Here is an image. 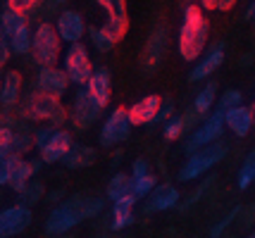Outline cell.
I'll return each mask as SVG.
<instances>
[{
	"label": "cell",
	"instance_id": "cell-36",
	"mask_svg": "<svg viewBox=\"0 0 255 238\" xmlns=\"http://www.w3.org/2000/svg\"><path fill=\"white\" fill-rule=\"evenodd\" d=\"M239 212H241V207H234V210H232V212H229V215H227V217H222V219H220V222H217V224L212 227V231H210V238H220V236H222L224 231L229 229V224H232L234 219L239 217Z\"/></svg>",
	"mask_w": 255,
	"mask_h": 238
},
{
	"label": "cell",
	"instance_id": "cell-41",
	"mask_svg": "<svg viewBox=\"0 0 255 238\" xmlns=\"http://www.w3.org/2000/svg\"><path fill=\"white\" fill-rule=\"evenodd\" d=\"M10 171H12V158L0 155V186L10 183Z\"/></svg>",
	"mask_w": 255,
	"mask_h": 238
},
{
	"label": "cell",
	"instance_id": "cell-45",
	"mask_svg": "<svg viewBox=\"0 0 255 238\" xmlns=\"http://www.w3.org/2000/svg\"><path fill=\"white\" fill-rule=\"evenodd\" d=\"M50 5H62V2H67V0H48Z\"/></svg>",
	"mask_w": 255,
	"mask_h": 238
},
{
	"label": "cell",
	"instance_id": "cell-3",
	"mask_svg": "<svg viewBox=\"0 0 255 238\" xmlns=\"http://www.w3.org/2000/svg\"><path fill=\"white\" fill-rule=\"evenodd\" d=\"M19 114L24 119H31V122H48L50 126H62L67 119V110L62 107L60 98L45 95L41 91L31 93L19 105Z\"/></svg>",
	"mask_w": 255,
	"mask_h": 238
},
{
	"label": "cell",
	"instance_id": "cell-2",
	"mask_svg": "<svg viewBox=\"0 0 255 238\" xmlns=\"http://www.w3.org/2000/svg\"><path fill=\"white\" fill-rule=\"evenodd\" d=\"M208 43V19L200 5H186L184 22L179 29V55L186 62H193L203 55Z\"/></svg>",
	"mask_w": 255,
	"mask_h": 238
},
{
	"label": "cell",
	"instance_id": "cell-10",
	"mask_svg": "<svg viewBox=\"0 0 255 238\" xmlns=\"http://www.w3.org/2000/svg\"><path fill=\"white\" fill-rule=\"evenodd\" d=\"M103 10L108 12V22L103 24L105 34L112 41H122L127 29H129V17H127V0H96Z\"/></svg>",
	"mask_w": 255,
	"mask_h": 238
},
{
	"label": "cell",
	"instance_id": "cell-17",
	"mask_svg": "<svg viewBox=\"0 0 255 238\" xmlns=\"http://www.w3.org/2000/svg\"><path fill=\"white\" fill-rule=\"evenodd\" d=\"M72 134L65 131V129H57L53 138L41 148V159H43L45 164H53V162H60V159H65V155L72 150Z\"/></svg>",
	"mask_w": 255,
	"mask_h": 238
},
{
	"label": "cell",
	"instance_id": "cell-12",
	"mask_svg": "<svg viewBox=\"0 0 255 238\" xmlns=\"http://www.w3.org/2000/svg\"><path fill=\"white\" fill-rule=\"evenodd\" d=\"M69 77H67L65 69L57 67H41L38 72V79H36V86L38 91L45 93V95H53V98H62L69 88Z\"/></svg>",
	"mask_w": 255,
	"mask_h": 238
},
{
	"label": "cell",
	"instance_id": "cell-8",
	"mask_svg": "<svg viewBox=\"0 0 255 238\" xmlns=\"http://www.w3.org/2000/svg\"><path fill=\"white\" fill-rule=\"evenodd\" d=\"M131 117H129V110L127 107H117L115 112L105 119V124L100 126V146L112 148L117 143H122L127 138L131 136Z\"/></svg>",
	"mask_w": 255,
	"mask_h": 238
},
{
	"label": "cell",
	"instance_id": "cell-32",
	"mask_svg": "<svg viewBox=\"0 0 255 238\" xmlns=\"http://www.w3.org/2000/svg\"><path fill=\"white\" fill-rule=\"evenodd\" d=\"M133 222H136L133 210H127V207H112V222H110L112 231H122V229L131 227Z\"/></svg>",
	"mask_w": 255,
	"mask_h": 238
},
{
	"label": "cell",
	"instance_id": "cell-29",
	"mask_svg": "<svg viewBox=\"0 0 255 238\" xmlns=\"http://www.w3.org/2000/svg\"><path fill=\"white\" fill-rule=\"evenodd\" d=\"M43 195H45L43 183L29 181L26 186H24V191H19V205H24V207H33L36 203L43 200Z\"/></svg>",
	"mask_w": 255,
	"mask_h": 238
},
{
	"label": "cell",
	"instance_id": "cell-23",
	"mask_svg": "<svg viewBox=\"0 0 255 238\" xmlns=\"http://www.w3.org/2000/svg\"><path fill=\"white\" fill-rule=\"evenodd\" d=\"M96 162V150L89 146H72V150L65 155V164L69 169H79V167H91Z\"/></svg>",
	"mask_w": 255,
	"mask_h": 238
},
{
	"label": "cell",
	"instance_id": "cell-37",
	"mask_svg": "<svg viewBox=\"0 0 255 238\" xmlns=\"http://www.w3.org/2000/svg\"><path fill=\"white\" fill-rule=\"evenodd\" d=\"M239 0H198V5L203 10H215V12H227L232 10Z\"/></svg>",
	"mask_w": 255,
	"mask_h": 238
},
{
	"label": "cell",
	"instance_id": "cell-19",
	"mask_svg": "<svg viewBox=\"0 0 255 238\" xmlns=\"http://www.w3.org/2000/svg\"><path fill=\"white\" fill-rule=\"evenodd\" d=\"M41 162H24L22 155H14L12 158V171H10V186L12 191H24V186L31 181V176L38 171Z\"/></svg>",
	"mask_w": 255,
	"mask_h": 238
},
{
	"label": "cell",
	"instance_id": "cell-9",
	"mask_svg": "<svg viewBox=\"0 0 255 238\" xmlns=\"http://www.w3.org/2000/svg\"><path fill=\"white\" fill-rule=\"evenodd\" d=\"M100 112H103V105L86 88H79L77 95H74V102H72V112H69L74 126L77 129H89L91 124H96L100 119Z\"/></svg>",
	"mask_w": 255,
	"mask_h": 238
},
{
	"label": "cell",
	"instance_id": "cell-40",
	"mask_svg": "<svg viewBox=\"0 0 255 238\" xmlns=\"http://www.w3.org/2000/svg\"><path fill=\"white\" fill-rule=\"evenodd\" d=\"M41 0H7V7L10 10H17V12H29V10H33L36 5H38Z\"/></svg>",
	"mask_w": 255,
	"mask_h": 238
},
{
	"label": "cell",
	"instance_id": "cell-39",
	"mask_svg": "<svg viewBox=\"0 0 255 238\" xmlns=\"http://www.w3.org/2000/svg\"><path fill=\"white\" fill-rule=\"evenodd\" d=\"M172 117H174V102L169 100V98H167V100H162V105H160V112H157V124H165L167 119H172Z\"/></svg>",
	"mask_w": 255,
	"mask_h": 238
},
{
	"label": "cell",
	"instance_id": "cell-1",
	"mask_svg": "<svg viewBox=\"0 0 255 238\" xmlns=\"http://www.w3.org/2000/svg\"><path fill=\"white\" fill-rule=\"evenodd\" d=\"M103 205L105 203L100 198H93V195H77L67 203L57 205L45 219V234L48 236H62L67 231H72L77 224H81L84 219L100 215Z\"/></svg>",
	"mask_w": 255,
	"mask_h": 238
},
{
	"label": "cell",
	"instance_id": "cell-25",
	"mask_svg": "<svg viewBox=\"0 0 255 238\" xmlns=\"http://www.w3.org/2000/svg\"><path fill=\"white\" fill-rule=\"evenodd\" d=\"M131 186H133V179L129 176V174H115L110 179V183H108V198H110L112 203H117L120 198H124V195H129L131 193Z\"/></svg>",
	"mask_w": 255,
	"mask_h": 238
},
{
	"label": "cell",
	"instance_id": "cell-38",
	"mask_svg": "<svg viewBox=\"0 0 255 238\" xmlns=\"http://www.w3.org/2000/svg\"><path fill=\"white\" fill-rule=\"evenodd\" d=\"M55 131H57V126H41V129L33 134V143H36V148L41 150V148H43L45 143L53 138V134H55Z\"/></svg>",
	"mask_w": 255,
	"mask_h": 238
},
{
	"label": "cell",
	"instance_id": "cell-22",
	"mask_svg": "<svg viewBox=\"0 0 255 238\" xmlns=\"http://www.w3.org/2000/svg\"><path fill=\"white\" fill-rule=\"evenodd\" d=\"M19 93H22V74L19 72H7L2 77V86H0V102L5 107H14L19 100Z\"/></svg>",
	"mask_w": 255,
	"mask_h": 238
},
{
	"label": "cell",
	"instance_id": "cell-18",
	"mask_svg": "<svg viewBox=\"0 0 255 238\" xmlns=\"http://www.w3.org/2000/svg\"><path fill=\"white\" fill-rule=\"evenodd\" d=\"M160 105H162V98H160V95H145V98H141L138 102H133L131 107H129V117H131L133 126L153 124L157 119Z\"/></svg>",
	"mask_w": 255,
	"mask_h": 238
},
{
	"label": "cell",
	"instance_id": "cell-6",
	"mask_svg": "<svg viewBox=\"0 0 255 238\" xmlns=\"http://www.w3.org/2000/svg\"><path fill=\"white\" fill-rule=\"evenodd\" d=\"M224 129H227V124H224V112L215 107V112L208 114V117L191 131V136L186 138V146H184L186 148V153L191 155V153H196L198 148L210 146V143H215V141H222Z\"/></svg>",
	"mask_w": 255,
	"mask_h": 238
},
{
	"label": "cell",
	"instance_id": "cell-44",
	"mask_svg": "<svg viewBox=\"0 0 255 238\" xmlns=\"http://www.w3.org/2000/svg\"><path fill=\"white\" fill-rule=\"evenodd\" d=\"M246 17H248V19H251V17H255V2L251 5V10H248V14H246Z\"/></svg>",
	"mask_w": 255,
	"mask_h": 238
},
{
	"label": "cell",
	"instance_id": "cell-28",
	"mask_svg": "<svg viewBox=\"0 0 255 238\" xmlns=\"http://www.w3.org/2000/svg\"><path fill=\"white\" fill-rule=\"evenodd\" d=\"M236 183H239L241 191H246L251 183H255V150H251L244 158V164H241L239 176H236Z\"/></svg>",
	"mask_w": 255,
	"mask_h": 238
},
{
	"label": "cell",
	"instance_id": "cell-5",
	"mask_svg": "<svg viewBox=\"0 0 255 238\" xmlns=\"http://www.w3.org/2000/svg\"><path fill=\"white\" fill-rule=\"evenodd\" d=\"M60 43L62 38L53 24H38V29L33 31V60L41 67H55V62L60 60Z\"/></svg>",
	"mask_w": 255,
	"mask_h": 238
},
{
	"label": "cell",
	"instance_id": "cell-47",
	"mask_svg": "<svg viewBox=\"0 0 255 238\" xmlns=\"http://www.w3.org/2000/svg\"><path fill=\"white\" fill-rule=\"evenodd\" d=\"M0 86H2V77H0Z\"/></svg>",
	"mask_w": 255,
	"mask_h": 238
},
{
	"label": "cell",
	"instance_id": "cell-11",
	"mask_svg": "<svg viewBox=\"0 0 255 238\" xmlns=\"http://www.w3.org/2000/svg\"><path fill=\"white\" fill-rule=\"evenodd\" d=\"M31 207L24 205H14V207H5L0 212V238H10L22 234L24 229L31 224Z\"/></svg>",
	"mask_w": 255,
	"mask_h": 238
},
{
	"label": "cell",
	"instance_id": "cell-46",
	"mask_svg": "<svg viewBox=\"0 0 255 238\" xmlns=\"http://www.w3.org/2000/svg\"><path fill=\"white\" fill-rule=\"evenodd\" d=\"M246 238H255V231H253V234H251V236H246Z\"/></svg>",
	"mask_w": 255,
	"mask_h": 238
},
{
	"label": "cell",
	"instance_id": "cell-35",
	"mask_svg": "<svg viewBox=\"0 0 255 238\" xmlns=\"http://www.w3.org/2000/svg\"><path fill=\"white\" fill-rule=\"evenodd\" d=\"M239 105H244V95H241V91H236V88H229V91H224L222 95H220V100H217V110L227 112V110H232V107H239Z\"/></svg>",
	"mask_w": 255,
	"mask_h": 238
},
{
	"label": "cell",
	"instance_id": "cell-7",
	"mask_svg": "<svg viewBox=\"0 0 255 238\" xmlns=\"http://www.w3.org/2000/svg\"><path fill=\"white\" fill-rule=\"evenodd\" d=\"M62 67H65L67 77L72 83L77 86H86L93 74V65H91V57L86 53L84 43H72V46L65 50V57H62Z\"/></svg>",
	"mask_w": 255,
	"mask_h": 238
},
{
	"label": "cell",
	"instance_id": "cell-13",
	"mask_svg": "<svg viewBox=\"0 0 255 238\" xmlns=\"http://www.w3.org/2000/svg\"><path fill=\"white\" fill-rule=\"evenodd\" d=\"M55 29H57V34H60V38H62L65 43H69V46H72V43H81L84 34L89 31L84 19H81V14L74 10L60 12V17H57V22H55Z\"/></svg>",
	"mask_w": 255,
	"mask_h": 238
},
{
	"label": "cell",
	"instance_id": "cell-31",
	"mask_svg": "<svg viewBox=\"0 0 255 238\" xmlns=\"http://www.w3.org/2000/svg\"><path fill=\"white\" fill-rule=\"evenodd\" d=\"M155 188H157L155 174H145V176H141V179H133L131 193L138 198V200H143V198H148V195L155 191Z\"/></svg>",
	"mask_w": 255,
	"mask_h": 238
},
{
	"label": "cell",
	"instance_id": "cell-30",
	"mask_svg": "<svg viewBox=\"0 0 255 238\" xmlns=\"http://www.w3.org/2000/svg\"><path fill=\"white\" fill-rule=\"evenodd\" d=\"M33 46V36L29 31V26H22L17 34L10 36V48L12 53H17V55H24V53H29Z\"/></svg>",
	"mask_w": 255,
	"mask_h": 238
},
{
	"label": "cell",
	"instance_id": "cell-24",
	"mask_svg": "<svg viewBox=\"0 0 255 238\" xmlns=\"http://www.w3.org/2000/svg\"><path fill=\"white\" fill-rule=\"evenodd\" d=\"M215 100H217V86L215 83H205V88H200V93L193 100V110L200 114V117H208L215 107Z\"/></svg>",
	"mask_w": 255,
	"mask_h": 238
},
{
	"label": "cell",
	"instance_id": "cell-21",
	"mask_svg": "<svg viewBox=\"0 0 255 238\" xmlns=\"http://www.w3.org/2000/svg\"><path fill=\"white\" fill-rule=\"evenodd\" d=\"M167 50V31L162 29V26H157L155 31L150 34V38H148V46H145V69H155L157 65H160V60H162V55H165Z\"/></svg>",
	"mask_w": 255,
	"mask_h": 238
},
{
	"label": "cell",
	"instance_id": "cell-26",
	"mask_svg": "<svg viewBox=\"0 0 255 238\" xmlns=\"http://www.w3.org/2000/svg\"><path fill=\"white\" fill-rule=\"evenodd\" d=\"M22 26H26V17H24L22 12H17V10H7L0 14V31L10 38L12 34H17Z\"/></svg>",
	"mask_w": 255,
	"mask_h": 238
},
{
	"label": "cell",
	"instance_id": "cell-15",
	"mask_svg": "<svg viewBox=\"0 0 255 238\" xmlns=\"http://www.w3.org/2000/svg\"><path fill=\"white\" fill-rule=\"evenodd\" d=\"M224 62V43H215V46L205 53V57H200L196 62V67L189 72V81H205L210 74H215V69H220Z\"/></svg>",
	"mask_w": 255,
	"mask_h": 238
},
{
	"label": "cell",
	"instance_id": "cell-16",
	"mask_svg": "<svg viewBox=\"0 0 255 238\" xmlns=\"http://www.w3.org/2000/svg\"><path fill=\"white\" fill-rule=\"evenodd\" d=\"M224 124L232 131L234 136L244 138L251 134V129L255 126V107H246V105H239V107H232L224 112Z\"/></svg>",
	"mask_w": 255,
	"mask_h": 238
},
{
	"label": "cell",
	"instance_id": "cell-43",
	"mask_svg": "<svg viewBox=\"0 0 255 238\" xmlns=\"http://www.w3.org/2000/svg\"><path fill=\"white\" fill-rule=\"evenodd\" d=\"M10 53H12V48H10V38L0 31V67H5V62L10 60Z\"/></svg>",
	"mask_w": 255,
	"mask_h": 238
},
{
	"label": "cell",
	"instance_id": "cell-42",
	"mask_svg": "<svg viewBox=\"0 0 255 238\" xmlns=\"http://www.w3.org/2000/svg\"><path fill=\"white\" fill-rule=\"evenodd\" d=\"M145 174H150L148 162H145L143 158L133 159V164H131V179H141V176H145Z\"/></svg>",
	"mask_w": 255,
	"mask_h": 238
},
{
	"label": "cell",
	"instance_id": "cell-27",
	"mask_svg": "<svg viewBox=\"0 0 255 238\" xmlns=\"http://www.w3.org/2000/svg\"><path fill=\"white\" fill-rule=\"evenodd\" d=\"M0 155H5V158L19 155L17 153V129H12L10 122L0 126Z\"/></svg>",
	"mask_w": 255,
	"mask_h": 238
},
{
	"label": "cell",
	"instance_id": "cell-33",
	"mask_svg": "<svg viewBox=\"0 0 255 238\" xmlns=\"http://www.w3.org/2000/svg\"><path fill=\"white\" fill-rule=\"evenodd\" d=\"M184 131H186V119H184V114H174V117L167 119L165 126H162V134H165L167 141H177Z\"/></svg>",
	"mask_w": 255,
	"mask_h": 238
},
{
	"label": "cell",
	"instance_id": "cell-4",
	"mask_svg": "<svg viewBox=\"0 0 255 238\" xmlns=\"http://www.w3.org/2000/svg\"><path fill=\"white\" fill-rule=\"evenodd\" d=\"M229 153V146L224 141H215L210 146L198 148L196 153H191L189 159L181 164L179 169V181H196L198 176H203L205 171H210L215 164H220Z\"/></svg>",
	"mask_w": 255,
	"mask_h": 238
},
{
	"label": "cell",
	"instance_id": "cell-20",
	"mask_svg": "<svg viewBox=\"0 0 255 238\" xmlns=\"http://www.w3.org/2000/svg\"><path fill=\"white\" fill-rule=\"evenodd\" d=\"M86 91L96 98V100L103 105V107H108V102H110V72L108 69H93V74H91L89 83H86Z\"/></svg>",
	"mask_w": 255,
	"mask_h": 238
},
{
	"label": "cell",
	"instance_id": "cell-34",
	"mask_svg": "<svg viewBox=\"0 0 255 238\" xmlns=\"http://www.w3.org/2000/svg\"><path fill=\"white\" fill-rule=\"evenodd\" d=\"M89 36H91V43H93L96 50H100V53H108V50H112V46H115V41L105 34V29H103V26H100V29L98 26H91Z\"/></svg>",
	"mask_w": 255,
	"mask_h": 238
},
{
	"label": "cell",
	"instance_id": "cell-14",
	"mask_svg": "<svg viewBox=\"0 0 255 238\" xmlns=\"http://www.w3.org/2000/svg\"><path fill=\"white\" fill-rule=\"evenodd\" d=\"M179 191L177 186H172V183H157V188L145 200L148 203L143 205V210L148 215H153V212H167V210H172V207H177L179 205Z\"/></svg>",
	"mask_w": 255,
	"mask_h": 238
}]
</instances>
